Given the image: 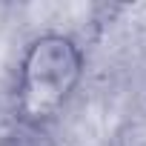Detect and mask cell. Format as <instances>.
I'll return each instance as SVG.
<instances>
[{
  "instance_id": "7a4b0ae2",
  "label": "cell",
  "mask_w": 146,
  "mask_h": 146,
  "mask_svg": "<svg viewBox=\"0 0 146 146\" xmlns=\"http://www.w3.org/2000/svg\"><path fill=\"white\" fill-rule=\"evenodd\" d=\"M0 146H46V143L29 132H9L0 137Z\"/></svg>"
},
{
  "instance_id": "6da1fadb",
  "label": "cell",
  "mask_w": 146,
  "mask_h": 146,
  "mask_svg": "<svg viewBox=\"0 0 146 146\" xmlns=\"http://www.w3.org/2000/svg\"><path fill=\"white\" fill-rule=\"evenodd\" d=\"M83 66L86 57L75 37L63 32L37 35L26 46L17 69L15 109L20 120L29 126L52 120L80 86Z\"/></svg>"
}]
</instances>
